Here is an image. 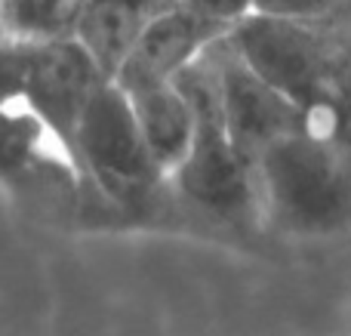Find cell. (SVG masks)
I'll list each match as a JSON object with an SVG mask.
<instances>
[{
    "mask_svg": "<svg viewBox=\"0 0 351 336\" xmlns=\"http://www.w3.org/2000/svg\"><path fill=\"white\" fill-rule=\"evenodd\" d=\"M234 53L287 96L302 130L351 142V19H278L247 12L228 28Z\"/></svg>",
    "mask_w": 351,
    "mask_h": 336,
    "instance_id": "1",
    "label": "cell"
},
{
    "mask_svg": "<svg viewBox=\"0 0 351 336\" xmlns=\"http://www.w3.org/2000/svg\"><path fill=\"white\" fill-rule=\"evenodd\" d=\"M250 170L262 226L293 238L351 228V142L293 130L274 139Z\"/></svg>",
    "mask_w": 351,
    "mask_h": 336,
    "instance_id": "2",
    "label": "cell"
},
{
    "mask_svg": "<svg viewBox=\"0 0 351 336\" xmlns=\"http://www.w3.org/2000/svg\"><path fill=\"white\" fill-rule=\"evenodd\" d=\"M176 80L188 93L194 108L191 145L170 176L176 191L210 219L231 226H253V222L262 226L253 170L231 142L210 53L204 49L191 65L176 74Z\"/></svg>",
    "mask_w": 351,
    "mask_h": 336,
    "instance_id": "3",
    "label": "cell"
},
{
    "mask_svg": "<svg viewBox=\"0 0 351 336\" xmlns=\"http://www.w3.org/2000/svg\"><path fill=\"white\" fill-rule=\"evenodd\" d=\"M74 167L99 195L117 204L139 201L164 176L139 127L130 93L105 77L90 96L74 136Z\"/></svg>",
    "mask_w": 351,
    "mask_h": 336,
    "instance_id": "4",
    "label": "cell"
},
{
    "mask_svg": "<svg viewBox=\"0 0 351 336\" xmlns=\"http://www.w3.org/2000/svg\"><path fill=\"white\" fill-rule=\"evenodd\" d=\"M6 47L12 65V96H22L37 111V117L47 123L74 167V136L80 115L108 74L99 68L77 34L49 37V40L6 37Z\"/></svg>",
    "mask_w": 351,
    "mask_h": 336,
    "instance_id": "5",
    "label": "cell"
},
{
    "mask_svg": "<svg viewBox=\"0 0 351 336\" xmlns=\"http://www.w3.org/2000/svg\"><path fill=\"white\" fill-rule=\"evenodd\" d=\"M216 71L219 102L228 123V133L241 158L253 167V160L271 145L274 139L302 130V115L287 96H280L268 80H262L228 43V37H219L206 47Z\"/></svg>",
    "mask_w": 351,
    "mask_h": 336,
    "instance_id": "6",
    "label": "cell"
},
{
    "mask_svg": "<svg viewBox=\"0 0 351 336\" xmlns=\"http://www.w3.org/2000/svg\"><path fill=\"white\" fill-rule=\"evenodd\" d=\"M222 34H228V28L188 10L179 0H170L145 22L139 40L133 43L121 71L114 74V80L130 86V84H142V80L176 77L182 68L191 65Z\"/></svg>",
    "mask_w": 351,
    "mask_h": 336,
    "instance_id": "7",
    "label": "cell"
},
{
    "mask_svg": "<svg viewBox=\"0 0 351 336\" xmlns=\"http://www.w3.org/2000/svg\"><path fill=\"white\" fill-rule=\"evenodd\" d=\"M123 86V84H121ZM130 93V102L136 108L139 127L152 148L158 167L170 179L182 158L188 154L194 133V108L188 93L179 86L176 77L167 80H142V84L123 86Z\"/></svg>",
    "mask_w": 351,
    "mask_h": 336,
    "instance_id": "8",
    "label": "cell"
},
{
    "mask_svg": "<svg viewBox=\"0 0 351 336\" xmlns=\"http://www.w3.org/2000/svg\"><path fill=\"white\" fill-rule=\"evenodd\" d=\"M158 0H84L74 34L108 77L121 71L123 59L139 40L145 22L160 10Z\"/></svg>",
    "mask_w": 351,
    "mask_h": 336,
    "instance_id": "9",
    "label": "cell"
},
{
    "mask_svg": "<svg viewBox=\"0 0 351 336\" xmlns=\"http://www.w3.org/2000/svg\"><path fill=\"white\" fill-rule=\"evenodd\" d=\"M53 158L71 167L56 136L22 96L0 99V182H19Z\"/></svg>",
    "mask_w": 351,
    "mask_h": 336,
    "instance_id": "10",
    "label": "cell"
},
{
    "mask_svg": "<svg viewBox=\"0 0 351 336\" xmlns=\"http://www.w3.org/2000/svg\"><path fill=\"white\" fill-rule=\"evenodd\" d=\"M84 0H0V31L12 40L74 34Z\"/></svg>",
    "mask_w": 351,
    "mask_h": 336,
    "instance_id": "11",
    "label": "cell"
},
{
    "mask_svg": "<svg viewBox=\"0 0 351 336\" xmlns=\"http://www.w3.org/2000/svg\"><path fill=\"white\" fill-rule=\"evenodd\" d=\"M348 6V0H253V12L278 19H327Z\"/></svg>",
    "mask_w": 351,
    "mask_h": 336,
    "instance_id": "12",
    "label": "cell"
},
{
    "mask_svg": "<svg viewBox=\"0 0 351 336\" xmlns=\"http://www.w3.org/2000/svg\"><path fill=\"white\" fill-rule=\"evenodd\" d=\"M179 3H185L188 10L200 12L204 19L222 25V28H231L247 12H253V0H179Z\"/></svg>",
    "mask_w": 351,
    "mask_h": 336,
    "instance_id": "13",
    "label": "cell"
}]
</instances>
